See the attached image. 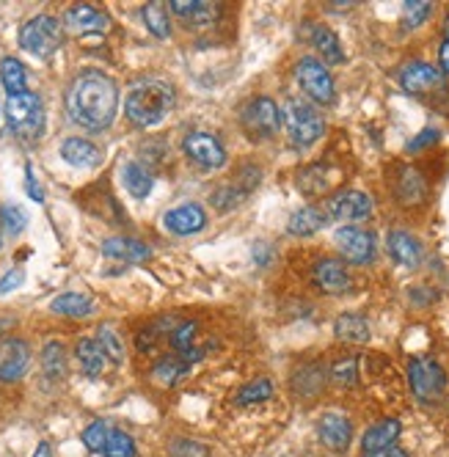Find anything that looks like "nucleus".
Wrapping results in <instances>:
<instances>
[{"label":"nucleus","instance_id":"nucleus-1","mask_svg":"<svg viewBox=\"0 0 449 457\" xmlns=\"http://www.w3.org/2000/svg\"><path fill=\"white\" fill-rule=\"evenodd\" d=\"M67 113L94 133L108 129L119 113V86L105 72H80L67 91Z\"/></svg>","mask_w":449,"mask_h":457},{"label":"nucleus","instance_id":"nucleus-2","mask_svg":"<svg viewBox=\"0 0 449 457\" xmlns=\"http://www.w3.org/2000/svg\"><path fill=\"white\" fill-rule=\"evenodd\" d=\"M174 108V88L163 80H141L124 96V113L136 127H154Z\"/></svg>","mask_w":449,"mask_h":457},{"label":"nucleus","instance_id":"nucleus-3","mask_svg":"<svg viewBox=\"0 0 449 457\" xmlns=\"http://www.w3.org/2000/svg\"><path fill=\"white\" fill-rule=\"evenodd\" d=\"M281 121H284L287 136H290V144L295 149L314 146L326 133V121L320 116V111L314 105H309L306 100H301V96L287 100V105L281 111Z\"/></svg>","mask_w":449,"mask_h":457},{"label":"nucleus","instance_id":"nucleus-4","mask_svg":"<svg viewBox=\"0 0 449 457\" xmlns=\"http://www.w3.org/2000/svg\"><path fill=\"white\" fill-rule=\"evenodd\" d=\"M9 129L20 141H39L45 133V105L39 100V94L25 91L17 96H9L4 105Z\"/></svg>","mask_w":449,"mask_h":457},{"label":"nucleus","instance_id":"nucleus-5","mask_svg":"<svg viewBox=\"0 0 449 457\" xmlns=\"http://www.w3.org/2000/svg\"><path fill=\"white\" fill-rule=\"evenodd\" d=\"M61 42H63V30L58 20L50 14H37L20 28V47L37 58L53 55L61 47Z\"/></svg>","mask_w":449,"mask_h":457},{"label":"nucleus","instance_id":"nucleus-6","mask_svg":"<svg viewBox=\"0 0 449 457\" xmlns=\"http://www.w3.org/2000/svg\"><path fill=\"white\" fill-rule=\"evenodd\" d=\"M408 383H411V391L413 397L425 403V405H433L441 400L444 388H446V372L441 370L438 361H433V358H411L408 364Z\"/></svg>","mask_w":449,"mask_h":457},{"label":"nucleus","instance_id":"nucleus-7","mask_svg":"<svg viewBox=\"0 0 449 457\" xmlns=\"http://www.w3.org/2000/svg\"><path fill=\"white\" fill-rule=\"evenodd\" d=\"M295 78H298V86L303 88V94L309 96V100H314L320 105H331L337 100L334 78L323 67V61H317L312 55L301 58L298 67H295Z\"/></svg>","mask_w":449,"mask_h":457},{"label":"nucleus","instance_id":"nucleus-8","mask_svg":"<svg viewBox=\"0 0 449 457\" xmlns=\"http://www.w3.org/2000/svg\"><path fill=\"white\" fill-rule=\"evenodd\" d=\"M279 124H281V111L270 96H256L243 111V127L248 129V136L254 141L273 138L279 133Z\"/></svg>","mask_w":449,"mask_h":457},{"label":"nucleus","instance_id":"nucleus-9","mask_svg":"<svg viewBox=\"0 0 449 457\" xmlns=\"http://www.w3.org/2000/svg\"><path fill=\"white\" fill-rule=\"evenodd\" d=\"M337 248L350 265H367L375 259V235L359 226H339L337 228Z\"/></svg>","mask_w":449,"mask_h":457},{"label":"nucleus","instance_id":"nucleus-10","mask_svg":"<svg viewBox=\"0 0 449 457\" xmlns=\"http://www.w3.org/2000/svg\"><path fill=\"white\" fill-rule=\"evenodd\" d=\"M326 212L331 220H339V223L364 220L372 215V199L362 190H339L326 202Z\"/></svg>","mask_w":449,"mask_h":457},{"label":"nucleus","instance_id":"nucleus-11","mask_svg":"<svg viewBox=\"0 0 449 457\" xmlns=\"http://www.w3.org/2000/svg\"><path fill=\"white\" fill-rule=\"evenodd\" d=\"M400 86L413 96H425L444 86V75L428 61H411L400 70Z\"/></svg>","mask_w":449,"mask_h":457},{"label":"nucleus","instance_id":"nucleus-12","mask_svg":"<svg viewBox=\"0 0 449 457\" xmlns=\"http://www.w3.org/2000/svg\"><path fill=\"white\" fill-rule=\"evenodd\" d=\"M185 154L199 162L202 169H220L227 162V149L220 146V141L210 133H187L182 141Z\"/></svg>","mask_w":449,"mask_h":457},{"label":"nucleus","instance_id":"nucleus-13","mask_svg":"<svg viewBox=\"0 0 449 457\" xmlns=\"http://www.w3.org/2000/svg\"><path fill=\"white\" fill-rule=\"evenodd\" d=\"M30 367V347L22 339L0 342V383L20 380Z\"/></svg>","mask_w":449,"mask_h":457},{"label":"nucleus","instance_id":"nucleus-14","mask_svg":"<svg viewBox=\"0 0 449 457\" xmlns=\"http://www.w3.org/2000/svg\"><path fill=\"white\" fill-rule=\"evenodd\" d=\"M317 436L323 441L328 449L334 452H345L353 441V424L345 413H337V411H328L317 419Z\"/></svg>","mask_w":449,"mask_h":457},{"label":"nucleus","instance_id":"nucleus-15","mask_svg":"<svg viewBox=\"0 0 449 457\" xmlns=\"http://www.w3.org/2000/svg\"><path fill=\"white\" fill-rule=\"evenodd\" d=\"M163 226L177 237H190L199 235L207 226V212L199 204H179L163 215Z\"/></svg>","mask_w":449,"mask_h":457},{"label":"nucleus","instance_id":"nucleus-16","mask_svg":"<svg viewBox=\"0 0 449 457\" xmlns=\"http://www.w3.org/2000/svg\"><path fill=\"white\" fill-rule=\"evenodd\" d=\"M63 22H67L70 30H75V34L86 37V34H105L108 30V17L100 12V9H94L88 4H78L72 6L67 14H63Z\"/></svg>","mask_w":449,"mask_h":457},{"label":"nucleus","instance_id":"nucleus-17","mask_svg":"<svg viewBox=\"0 0 449 457\" xmlns=\"http://www.w3.org/2000/svg\"><path fill=\"white\" fill-rule=\"evenodd\" d=\"M312 276H314V284L323 292H328V295H342V292L350 289V273L339 259H323V262H317Z\"/></svg>","mask_w":449,"mask_h":457},{"label":"nucleus","instance_id":"nucleus-18","mask_svg":"<svg viewBox=\"0 0 449 457\" xmlns=\"http://www.w3.org/2000/svg\"><path fill=\"white\" fill-rule=\"evenodd\" d=\"M387 248H389V256L400 268H420L422 253H425L422 243L416 240L413 235H408V232H389Z\"/></svg>","mask_w":449,"mask_h":457},{"label":"nucleus","instance_id":"nucleus-19","mask_svg":"<svg viewBox=\"0 0 449 457\" xmlns=\"http://www.w3.org/2000/svg\"><path fill=\"white\" fill-rule=\"evenodd\" d=\"M103 253L108 259H116V262H130V265L146 262L152 256L149 245H144L141 240H133V237H108L103 243Z\"/></svg>","mask_w":449,"mask_h":457},{"label":"nucleus","instance_id":"nucleus-20","mask_svg":"<svg viewBox=\"0 0 449 457\" xmlns=\"http://www.w3.org/2000/svg\"><path fill=\"white\" fill-rule=\"evenodd\" d=\"M400 433H403V424L397 419H380V421H375L372 428L362 436L364 454H372V452L395 446V441L400 438Z\"/></svg>","mask_w":449,"mask_h":457},{"label":"nucleus","instance_id":"nucleus-21","mask_svg":"<svg viewBox=\"0 0 449 457\" xmlns=\"http://www.w3.org/2000/svg\"><path fill=\"white\" fill-rule=\"evenodd\" d=\"M61 157L75 169H97L103 162V152L86 138H67L61 144Z\"/></svg>","mask_w":449,"mask_h":457},{"label":"nucleus","instance_id":"nucleus-22","mask_svg":"<svg viewBox=\"0 0 449 457\" xmlns=\"http://www.w3.org/2000/svg\"><path fill=\"white\" fill-rule=\"evenodd\" d=\"M75 355H78L80 370H83L88 378H100V375H103L108 355H105L103 345H100L97 339H94V337L80 339V342H78V347H75Z\"/></svg>","mask_w":449,"mask_h":457},{"label":"nucleus","instance_id":"nucleus-23","mask_svg":"<svg viewBox=\"0 0 449 457\" xmlns=\"http://www.w3.org/2000/svg\"><path fill=\"white\" fill-rule=\"evenodd\" d=\"M171 12L185 20L187 25H210L218 17V6L215 4H204V0H171Z\"/></svg>","mask_w":449,"mask_h":457},{"label":"nucleus","instance_id":"nucleus-24","mask_svg":"<svg viewBox=\"0 0 449 457\" xmlns=\"http://www.w3.org/2000/svg\"><path fill=\"white\" fill-rule=\"evenodd\" d=\"M334 334H337V339H342V342L364 345V342H370L372 328H370L367 317L347 312V314H339V317H337V322H334Z\"/></svg>","mask_w":449,"mask_h":457},{"label":"nucleus","instance_id":"nucleus-25","mask_svg":"<svg viewBox=\"0 0 449 457\" xmlns=\"http://www.w3.org/2000/svg\"><path fill=\"white\" fill-rule=\"evenodd\" d=\"M328 212L320 210V207H301L298 212H293L290 223H287V228H290V235L295 237H309L314 232H320L326 223H328Z\"/></svg>","mask_w":449,"mask_h":457},{"label":"nucleus","instance_id":"nucleus-26","mask_svg":"<svg viewBox=\"0 0 449 457\" xmlns=\"http://www.w3.org/2000/svg\"><path fill=\"white\" fill-rule=\"evenodd\" d=\"M312 47L323 55V61H328V63H342L345 61V50H342V42H339V37L334 34L331 28H326V25H312Z\"/></svg>","mask_w":449,"mask_h":457},{"label":"nucleus","instance_id":"nucleus-27","mask_svg":"<svg viewBox=\"0 0 449 457\" xmlns=\"http://www.w3.org/2000/svg\"><path fill=\"white\" fill-rule=\"evenodd\" d=\"M121 182L133 199H146V195L152 193L154 177L141 166V162H127V166L121 169Z\"/></svg>","mask_w":449,"mask_h":457},{"label":"nucleus","instance_id":"nucleus-28","mask_svg":"<svg viewBox=\"0 0 449 457\" xmlns=\"http://www.w3.org/2000/svg\"><path fill=\"white\" fill-rule=\"evenodd\" d=\"M0 83H4L9 96H17V94L28 91V75H25V67H22L20 58L6 55L4 61H0Z\"/></svg>","mask_w":449,"mask_h":457},{"label":"nucleus","instance_id":"nucleus-29","mask_svg":"<svg viewBox=\"0 0 449 457\" xmlns=\"http://www.w3.org/2000/svg\"><path fill=\"white\" fill-rule=\"evenodd\" d=\"M50 309L63 317H86V314H91L94 303L88 295H83V292H63V295L53 298Z\"/></svg>","mask_w":449,"mask_h":457},{"label":"nucleus","instance_id":"nucleus-30","mask_svg":"<svg viewBox=\"0 0 449 457\" xmlns=\"http://www.w3.org/2000/svg\"><path fill=\"white\" fill-rule=\"evenodd\" d=\"M190 372V364L185 361V358H179V355H166V358H160V361L154 364V370H152V378L157 380V383H163V386H174L177 380H182L185 375Z\"/></svg>","mask_w":449,"mask_h":457},{"label":"nucleus","instance_id":"nucleus-31","mask_svg":"<svg viewBox=\"0 0 449 457\" xmlns=\"http://www.w3.org/2000/svg\"><path fill=\"white\" fill-rule=\"evenodd\" d=\"M42 370L47 375V380H63L67 375V350H63L61 342H50L42 350Z\"/></svg>","mask_w":449,"mask_h":457},{"label":"nucleus","instance_id":"nucleus-32","mask_svg":"<svg viewBox=\"0 0 449 457\" xmlns=\"http://www.w3.org/2000/svg\"><path fill=\"white\" fill-rule=\"evenodd\" d=\"M144 22L149 28V34L157 37V39H169L171 34V25H169V12H166V4H157V0H152V4L144 6Z\"/></svg>","mask_w":449,"mask_h":457},{"label":"nucleus","instance_id":"nucleus-33","mask_svg":"<svg viewBox=\"0 0 449 457\" xmlns=\"http://www.w3.org/2000/svg\"><path fill=\"white\" fill-rule=\"evenodd\" d=\"M196 331H199V325L196 322H177L171 334H169V345L174 347V353L179 358H185L190 350H194V342H196Z\"/></svg>","mask_w":449,"mask_h":457},{"label":"nucleus","instance_id":"nucleus-34","mask_svg":"<svg viewBox=\"0 0 449 457\" xmlns=\"http://www.w3.org/2000/svg\"><path fill=\"white\" fill-rule=\"evenodd\" d=\"M273 397V383L260 378V380H251L245 386H240V391L235 395V403L237 405H256V403H265Z\"/></svg>","mask_w":449,"mask_h":457},{"label":"nucleus","instance_id":"nucleus-35","mask_svg":"<svg viewBox=\"0 0 449 457\" xmlns=\"http://www.w3.org/2000/svg\"><path fill=\"white\" fill-rule=\"evenodd\" d=\"M331 378L345 386V388H353L359 383V358L353 355H345V358H337V361L331 364Z\"/></svg>","mask_w":449,"mask_h":457},{"label":"nucleus","instance_id":"nucleus-36","mask_svg":"<svg viewBox=\"0 0 449 457\" xmlns=\"http://www.w3.org/2000/svg\"><path fill=\"white\" fill-rule=\"evenodd\" d=\"M298 187L306 193V195H317L328 187V174L323 166H309L298 174Z\"/></svg>","mask_w":449,"mask_h":457},{"label":"nucleus","instance_id":"nucleus-37","mask_svg":"<svg viewBox=\"0 0 449 457\" xmlns=\"http://www.w3.org/2000/svg\"><path fill=\"white\" fill-rule=\"evenodd\" d=\"M103 454L105 457H136V441H133V436L124 433V430H111Z\"/></svg>","mask_w":449,"mask_h":457},{"label":"nucleus","instance_id":"nucleus-38","mask_svg":"<svg viewBox=\"0 0 449 457\" xmlns=\"http://www.w3.org/2000/svg\"><path fill=\"white\" fill-rule=\"evenodd\" d=\"M97 342L103 345L105 355L111 358L113 364H124V345H121V337L111 328V325H100Z\"/></svg>","mask_w":449,"mask_h":457},{"label":"nucleus","instance_id":"nucleus-39","mask_svg":"<svg viewBox=\"0 0 449 457\" xmlns=\"http://www.w3.org/2000/svg\"><path fill=\"white\" fill-rule=\"evenodd\" d=\"M433 12V4H428V0H408V4H403V25L408 30L420 28Z\"/></svg>","mask_w":449,"mask_h":457},{"label":"nucleus","instance_id":"nucleus-40","mask_svg":"<svg viewBox=\"0 0 449 457\" xmlns=\"http://www.w3.org/2000/svg\"><path fill=\"white\" fill-rule=\"evenodd\" d=\"M0 226H6L9 235H20L22 228L28 226L25 210L17 207V204H4V207H0Z\"/></svg>","mask_w":449,"mask_h":457},{"label":"nucleus","instance_id":"nucleus-41","mask_svg":"<svg viewBox=\"0 0 449 457\" xmlns=\"http://www.w3.org/2000/svg\"><path fill=\"white\" fill-rule=\"evenodd\" d=\"M108 436H111V430H108V424H105V421H91L88 428L83 430V444H86L91 452H103L105 444H108Z\"/></svg>","mask_w":449,"mask_h":457},{"label":"nucleus","instance_id":"nucleus-42","mask_svg":"<svg viewBox=\"0 0 449 457\" xmlns=\"http://www.w3.org/2000/svg\"><path fill=\"white\" fill-rule=\"evenodd\" d=\"M243 199H245V193L237 190V187H220V190L212 195V202L218 204V210H232V207H237Z\"/></svg>","mask_w":449,"mask_h":457},{"label":"nucleus","instance_id":"nucleus-43","mask_svg":"<svg viewBox=\"0 0 449 457\" xmlns=\"http://www.w3.org/2000/svg\"><path fill=\"white\" fill-rule=\"evenodd\" d=\"M436 141H438V129L428 127V129H422V133L408 144V152H420V149H425V146H430Z\"/></svg>","mask_w":449,"mask_h":457},{"label":"nucleus","instance_id":"nucleus-44","mask_svg":"<svg viewBox=\"0 0 449 457\" xmlns=\"http://www.w3.org/2000/svg\"><path fill=\"white\" fill-rule=\"evenodd\" d=\"M25 281V273L20 270V268H14V270H9L4 278H0V295H6V292H12V289H17L20 284Z\"/></svg>","mask_w":449,"mask_h":457},{"label":"nucleus","instance_id":"nucleus-45","mask_svg":"<svg viewBox=\"0 0 449 457\" xmlns=\"http://www.w3.org/2000/svg\"><path fill=\"white\" fill-rule=\"evenodd\" d=\"M25 187H28V195H30V199H34L37 204H42L45 202V193H42V187H39V182H37V177H34V169H25Z\"/></svg>","mask_w":449,"mask_h":457},{"label":"nucleus","instance_id":"nucleus-46","mask_svg":"<svg viewBox=\"0 0 449 457\" xmlns=\"http://www.w3.org/2000/svg\"><path fill=\"white\" fill-rule=\"evenodd\" d=\"M438 63H441V75H449V42H441V47H438Z\"/></svg>","mask_w":449,"mask_h":457},{"label":"nucleus","instance_id":"nucleus-47","mask_svg":"<svg viewBox=\"0 0 449 457\" xmlns=\"http://www.w3.org/2000/svg\"><path fill=\"white\" fill-rule=\"evenodd\" d=\"M364 457H408V452L400 449V446H389V449H380V452H372V454H364Z\"/></svg>","mask_w":449,"mask_h":457},{"label":"nucleus","instance_id":"nucleus-48","mask_svg":"<svg viewBox=\"0 0 449 457\" xmlns=\"http://www.w3.org/2000/svg\"><path fill=\"white\" fill-rule=\"evenodd\" d=\"M34 457H53V449H50V444H47V441H42V444L37 446Z\"/></svg>","mask_w":449,"mask_h":457},{"label":"nucleus","instance_id":"nucleus-49","mask_svg":"<svg viewBox=\"0 0 449 457\" xmlns=\"http://www.w3.org/2000/svg\"><path fill=\"white\" fill-rule=\"evenodd\" d=\"M444 42H449V17H446V25H444Z\"/></svg>","mask_w":449,"mask_h":457},{"label":"nucleus","instance_id":"nucleus-50","mask_svg":"<svg viewBox=\"0 0 449 457\" xmlns=\"http://www.w3.org/2000/svg\"><path fill=\"white\" fill-rule=\"evenodd\" d=\"M0 248H4V226H0Z\"/></svg>","mask_w":449,"mask_h":457}]
</instances>
